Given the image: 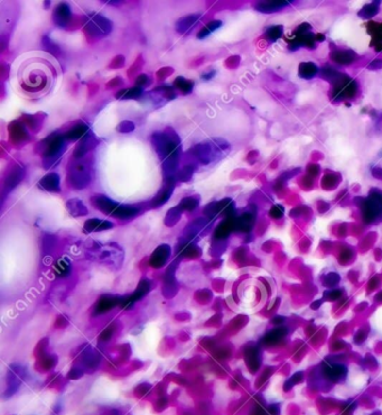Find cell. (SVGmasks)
<instances>
[{"label":"cell","mask_w":382,"mask_h":415,"mask_svg":"<svg viewBox=\"0 0 382 415\" xmlns=\"http://www.w3.org/2000/svg\"><path fill=\"white\" fill-rule=\"evenodd\" d=\"M151 144L163 162L164 178H175L181 157V140L172 128L151 135Z\"/></svg>","instance_id":"1"},{"label":"cell","mask_w":382,"mask_h":415,"mask_svg":"<svg viewBox=\"0 0 382 415\" xmlns=\"http://www.w3.org/2000/svg\"><path fill=\"white\" fill-rule=\"evenodd\" d=\"M229 149H230V145L227 141L221 138H216V139L203 141V143L195 145L191 152L199 163L207 165V164L219 161L220 158L225 156Z\"/></svg>","instance_id":"2"},{"label":"cell","mask_w":382,"mask_h":415,"mask_svg":"<svg viewBox=\"0 0 382 415\" xmlns=\"http://www.w3.org/2000/svg\"><path fill=\"white\" fill-rule=\"evenodd\" d=\"M41 144H43L42 157L43 165L45 169H50L53 165H56L65 148H66V139H65L64 135H59L57 133L52 134Z\"/></svg>","instance_id":"3"},{"label":"cell","mask_w":382,"mask_h":415,"mask_svg":"<svg viewBox=\"0 0 382 415\" xmlns=\"http://www.w3.org/2000/svg\"><path fill=\"white\" fill-rule=\"evenodd\" d=\"M83 27L86 34L94 38H102L112 31V23L99 14L91 13L83 17Z\"/></svg>","instance_id":"4"},{"label":"cell","mask_w":382,"mask_h":415,"mask_svg":"<svg viewBox=\"0 0 382 415\" xmlns=\"http://www.w3.org/2000/svg\"><path fill=\"white\" fill-rule=\"evenodd\" d=\"M362 218L366 224L382 221V192L373 190L363 200L361 205Z\"/></svg>","instance_id":"5"},{"label":"cell","mask_w":382,"mask_h":415,"mask_svg":"<svg viewBox=\"0 0 382 415\" xmlns=\"http://www.w3.org/2000/svg\"><path fill=\"white\" fill-rule=\"evenodd\" d=\"M79 162L72 163L68 167L67 180L74 189L82 190L88 187L91 181V173L89 163L84 159H76Z\"/></svg>","instance_id":"6"},{"label":"cell","mask_w":382,"mask_h":415,"mask_svg":"<svg viewBox=\"0 0 382 415\" xmlns=\"http://www.w3.org/2000/svg\"><path fill=\"white\" fill-rule=\"evenodd\" d=\"M333 86V101H340L353 98L358 92V83L350 76L341 73L335 81L332 82Z\"/></svg>","instance_id":"7"},{"label":"cell","mask_w":382,"mask_h":415,"mask_svg":"<svg viewBox=\"0 0 382 415\" xmlns=\"http://www.w3.org/2000/svg\"><path fill=\"white\" fill-rule=\"evenodd\" d=\"M72 17L71 7L65 2H61L56 6L53 13V21L56 26L61 28H66Z\"/></svg>","instance_id":"8"},{"label":"cell","mask_w":382,"mask_h":415,"mask_svg":"<svg viewBox=\"0 0 382 415\" xmlns=\"http://www.w3.org/2000/svg\"><path fill=\"white\" fill-rule=\"evenodd\" d=\"M9 135L10 139L15 145H21L30 140V135H28L26 127L19 121H13L9 125Z\"/></svg>","instance_id":"9"},{"label":"cell","mask_w":382,"mask_h":415,"mask_svg":"<svg viewBox=\"0 0 382 415\" xmlns=\"http://www.w3.org/2000/svg\"><path fill=\"white\" fill-rule=\"evenodd\" d=\"M97 144H98V140L96 139V137L93 136L92 133L89 132L84 137L82 138L81 141L78 144V146L75 147L74 153H73L74 159H82L90 149L96 147Z\"/></svg>","instance_id":"10"},{"label":"cell","mask_w":382,"mask_h":415,"mask_svg":"<svg viewBox=\"0 0 382 415\" xmlns=\"http://www.w3.org/2000/svg\"><path fill=\"white\" fill-rule=\"evenodd\" d=\"M175 188V178H165L164 181V185L161 189V191L158 192V194L155 196V199L152 200L151 205L152 207H159L163 206L164 203L168 201L170 195L173 194V190Z\"/></svg>","instance_id":"11"},{"label":"cell","mask_w":382,"mask_h":415,"mask_svg":"<svg viewBox=\"0 0 382 415\" xmlns=\"http://www.w3.org/2000/svg\"><path fill=\"white\" fill-rule=\"evenodd\" d=\"M91 202H92V205L96 207L98 210H100L101 212H103L104 214H110V216L114 213L116 208L119 206V203L115 202L114 200H111L110 198L102 194L94 195L93 198L91 199Z\"/></svg>","instance_id":"12"},{"label":"cell","mask_w":382,"mask_h":415,"mask_svg":"<svg viewBox=\"0 0 382 415\" xmlns=\"http://www.w3.org/2000/svg\"><path fill=\"white\" fill-rule=\"evenodd\" d=\"M201 18V14H192V15H187L180 18V19L176 21V31L180 33V34H187V33H190L193 28L199 23Z\"/></svg>","instance_id":"13"},{"label":"cell","mask_w":382,"mask_h":415,"mask_svg":"<svg viewBox=\"0 0 382 415\" xmlns=\"http://www.w3.org/2000/svg\"><path fill=\"white\" fill-rule=\"evenodd\" d=\"M294 1L290 0H271V1H259L254 6L258 12L264 13V14H270V13H276L278 10L285 8L290 3Z\"/></svg>","instance_id":"14"},{"label":"cell","mask_w":382,"mask_h":415,"mask_svg":"<svg viewBox=\"0 0 382 415\" xmlns=\"http://www.w3.org/2000/svg\"><path fill=\"white\" fill-rule=\"evenodd\" d=\"M25 174H26L25 173V169L20 165H15L12 167V170L7 174V177L5 180V190L10 191L13 190L14 188H16L17 185L23 181Z\"/></svg>","instance_id":"15"},{"label":"cell","mask_w":382,"mask_h":415,"mask_svg":"<svg viewBox=\"0 0 382 415\" xmlns=\"http://www.w3.org/2000/svg\"><path fill=\"white\" fill-rule=\"evenodd\" d=\"M315 42H316V35H314L311 32L306 33V34L295 35L294 38L292 39V43L289 44V50L296 51L299 49V47H303V46H306L308 49H314Z\"/></svg>","instance_id":"16"},{"label":"cell","mask_w":382,"mask_h":415,"mask_svg":"<svg viewBox=\"0 0 382 415\" xmlns=\"http://www.w3.org/2000/svg\"><path fill=\"white\" fill-rule=\"evenodd\" d=\"M61 178L57 173H49L47 175L41 178L38 182V188L47 192H60L61 191Z\"/></svg>","instance_id":"17"},{"label":"cell","mask_w":382,"mask_h":415,"mask_svg":"<svg viewBox=\"0 0 382 415\" xmlns=\"http://www.w3.org/2000/svg\"><path fill=\"white\" fill-rule=\"evenodd\" d=\"M170 255V247L168 245H161L152 253L150 257V265L152 267H162L168 259Z\"/></svg>","instance_id":"18"},{"label":"cell","mask_w":382,"mask_h":415,"mask_svg":"<svg viewBox=\"0 0 382 415\" xmlns=\"http://www.w3.org/2000/svg\"><path fill=\"white\" fill-rule=\"evenodd\" d=\"M149 287H150V286H149L148 281H146V279H143V281L140 282L139 286L137 287L136 292H134L133 294V295H130V296H128L127 298H122L121 304H120V305H121V307L123 309L132 307V305L134 303V302H137L138 300H139V298H141L143 296L146 295V294L148 293V291H149Z\"/></svg>","instance_id":"19"},{"label":"cell","mask_w":382,"mask_h":415,"mask_svg":"<svg viewBox=\"0 0 382 415\" xmlns=\"http://www.w3.org/2000/svg\"><path fill=\"white\" fill-rule=\"evenodd\" d=\"M114 227V224L107 220H100L94 218V219H90L84 224V228L83 231L85 234H90V232H97V231H103V230H109Z\"/></svg>","instance_id":"20"},{"label":"cell","mask_w":382,"mask_h":415,"mask_svg":"<svg viewBox=\"0 0 382 415\" xmlns=\"http://www.w3.org/2000/svg\"><path fill=\"white\" fill-rule=\"evenodd\" d=\"M254 224V214L251 212H245L242 216L235 218L234 220V230L248 232L253 227Z\"/></svg>","instance_id":"21"},{"label":"cell","mask_w":382,"mask_h":415,"mask_svg":"<svg viewBox=\"0 0 382 415\" xmlns=\"http://www.w3.org/2000/svg\"><path fill=\"white\" fill-rule=\"evenodd\" d=\"M331 59L337 64L348 65L353 63L356 60V54L350 50L334 51V52L331 53Z\"/></svg>","instance_id":"22"},{"label":"cell","mask_w":382,"mask_h":415,"mask_svg":"<svg viewBox=\"0 0 382 415\" xmlns=\"http://www.w3.org/2000/svg\"><path fill=\"white\" fill-rule=\"evenodd\" d=\"M138 213H139V209L137 207L130 205H119L116 208V210L111 216L119 218V219H129V218L136 217Z\"/></svg>","instance_id":"23"},{"label":"cell","mask_w":382,"mask_h":415,"mask_svg":"<svg viewBox=\"0 0 382 415\" xmlns=\"http://www.w3.org/2000/svg\"><path fill=\"white\" fill-rule=\"evenodd\" d=\"M234 217L227 218V220L222 221V223L217 225L214 232V237L216 239H224L227 238L232 230H234Z\"/></svg>","instance_id":"24"},{"label":"cell","mask_w":382,"mask_h":415,"mask_svg":"<svg viewBox=\"0 0 382 415\" xmlns=\"http://www.w3.org/2000/svg\"><path fill=\"white\" fill-rule=\"evenodd\" d=\"M318 72L319 70L317 65L313 63V62H303V63L299 64V68H298V75L306 80L315 78L318 74Z\"/></svg>","instance_id":"25"},{"label":"cell","mask_w":382,"mask_h":415,"mask_svg":"<svg viewBox=\"0 0 382 415\" xmlns=\"http://www.w3.org/2000/svg\"><path fill=\"white\" fill-rule=\"evenodd\" d=\"M118 300H119L118 297H114V296H110V295L102 296L99 301H98L97 307H96V313L97 314H101V313H104V312L110 310V309L114 308L117 303L121 304L122 298L120 301H118Z\"/></svg>","instance_id":"26"},{"label":"cell","mask_w":382,"mask_h":415,"mask_svg":"<svg viewBox=\"0 0 382 415\" xmlns=\"http://www.w3.org/2000/svg\"><path fill=\"white\" fill-rule=\"evenodd\" d=\"M89 133V126L85 123H79L73 128L68 130V132L64 135L65 139L70 141H75L78 139H82L86 134Z\"/></svg>","instance_id":"27"},{"label":"cell","mask_w":382,"mask_h":415,"mask_svg":"<svg viewBox=\"0 0 382 415\" xmlns=\"http://www.w3.org/2000/svg\"><path fill=\"white\" fill-rule=\"evenodd\" d=\"M66 208L71 216L73 217H81V216H85V214H88V209H86V207L84 205H83L81 200L79 199L68 200L66 203Z\"/></svg>","instance_id":"28"},{"label":"cell","mask_w":382,"mask_h":415,"mask_svg":"<svg viewBox=\"0 0 382 415\" xmlns=\"http://www.w3.org/2000/svg\"><path fill=\"white\" fill-rule=\"evenodd\" d=\"M144 90L140 86H133V88L120 90L116 93V99L118 100H130V99H139L143 96Z\"/></svg>","instance_id":"29"},{"label":"cell","mask_w":382,"mask_h":415,"mask_svg":"<svg viewBox=\"0 0 382 415\" xmlns=\"http://www.w3.org/2000/svg\"><path fill=\"white\" fill-rule=\"evenodd\" d=\"M325 374L330 380L337 381L343 380L345 377V375H347V368L341 365H330V363H327Z\"/></svg>","instance_id":"30"},{"label":"cell","mask_w":382,"mask_h":415,"mask_svg":"<svg viewBox=\"0 0 382 415\" xmlns=\"http://www.w3.org/2000/svg\"><path fill=\"white\" fill-rule=\"evenodd\" d=\"M381 1H373L372 3L365 5L363 8L359 12V17L363 18V19H370L377 15L379 13V7H380Z\"/></svg>","instance_id":"31"},{"label":"cell","mask_w":382,"mask_h":415,"mask_svg":"<svg viewBox=\"0 0 382 415\" xmlns=\"http://www.w3.org/2000/svg\"><path fill=\"white\" fill-rule=\"evenodd\" d=\"M174 86H175L178 90L182 91L183 94H190L192 93L193 88H194V82H193L192 80L183 78V76H177L175 81H174Z\"/></svg>","instance_id":"32"},{"label":"cell","mask_w":382,"mask_h":415,"mask_svg":"<svg viewBox=\"0 0 382 415\" xmlns=\"http://www.w3.org/2000/svg\"><path fill=\"white\" fill-rule=\"evenodd\" d=\"M367 30L369 33L372 35V44L376 46L378 44H382V24H377L373 21H370L367 24Z\"/></svg>","instance_id":"33"},{"label":"cell","mask_w":382,"mask_h":415,"mask_svg":"<svg viewBox=\"0 0 382 415\" xmlns=\"http://www.w3.org/2000/svg\"><path fill=\"white\" fill-rule=\"evenodd\" d=\"M222 25H223V23H222L221 20H212V21H211V23L207 24L206 26L203 27L202 30L199 32L198 38L199 39L206 38L207 36H209L210 34H212L213 32H216V30H219V28L222 26Z\"/></svg>","instance_id":"34"},{"label":"cell","mask_w":382,"mask_h":415,"mask_svg":"<svg viewBox=\"0 0 382 415\" xmlns=\"http://www.w3.org/2000/svg\"><path fill=\"white\" fill-rule=\"evenodd\" d=\"M195 169H196L195 165H193V164H187V165L182 167V169L178 171L176 178L181 182H188L192 178L193 174H194Z\"/></svg>","instance_id":"35"},{"label":"cell","mask_w":382,"mask_h":415,"mask_svg":"<svg viewBox=\"0 0 382 415\" xmlns=\"http://www.w3.org/2000/svg\"><path fill=\"white\" fill-rule=\"evenodd\" d=\"M282 31H283V28H282V26H280V25L270 26V27L267 28V31H266V37H267L268 41L276 42V41H278L280 37H282Z\"/></svg>","instance_id":"36"},{"label":"cell","mask_w":382,"mask_h":415,"mask_svg":"<svg viewBox=\"0 0 382 415\" xmlns=\"http://www.w3.org/2000/svg\"><path fill=\"white\" fill-rule=\"evenodd\" d=\"M199 196H188V198H184L182 200L178 206H180L182 211H193L199 206Z\"/></svg>","instance_id":"37"},{"label":"cell","mask_w":382,"mask_h":415,"mask_svg":"<svg viewBox=\"0 0 382 415\" xmlns=\"http://www.w3.org/2000/svg\"><path fill=\"white\" fill-rule=\"evenodd\" d=\"M181 212H182V209L180 208V206H177L175 208H173V209H170L168 211V213H167V216H166L165 224L167 225H169V227H172V225H175L177 221L180 220Z\"/></svg>","instance_id":"38"},{"label":"cell","mask_w":382,"mask_h":415,"mask_svg":"<svg viewBox=\"0 0 382 415\" xmlns=\"http://www.w3.org/2000/svg\"><path fill=\"white\" fill-rule=\"evenodd\" d=\"M341 74V72L336 71L335 69L331 68V67H324L321 70V75L324 80H326V81L329 82H334L337 79V76Z\"/></svg>","instance_id":"39"},{"label":"cell","mask_w":382,"mask_h":415,"mask_svg":"<svg viewBox=\"0 0 382 415\" xmlns=\"http://www.w3.org/2000/svg\"><path fill=\"white\" fill-rule=\"evenodd\" d=\"M152 92L159 93L164 98H166V100H173L176 98V94H175V92H174V89L172 88V86H158V88L152 90Z\"/></svg>","instance_id":"40"},{"label":"cell","mask_w":382,"mask_h":415,"mask_svg":"<svg viewBox=\"0 0 382 415\" xmlns=\"http://www.w3.org/2000/svg\"><path fill=\"white\" fill-rule=\"evenodd\" d=\"M55 271L57 273V275H60V276L68 275V273H70V271H71L70 261H68L67 259H65V258H62V259L57 261V264L55 266Z\"/></svg>","instance_id":"41"},{"label":"cell","mask_w":382,"mask_h":415,"mask_svg":"<svg viewBox=\"0 0 382 415\" xmlns=\"http://www.w3.org/2000/svg\"><path fill=\"white\" fill-rule=\"evenodd\" d=\"M43 46H44L45 51H47V52L50 54H53V55H60L61 53L60 47L56 44H54V43L50 41V38L47 37V36H44V37H43Z\"/></svg>","instance_id":"42"},{"label":"cell","mask_w":382,"mask_h":415,"mask_svg":"<svg viewBox=\"0 0 382 415\" xmlns=\"http://www.w3.org/2000/svg\"><path fill=\"white\" fill-rule=\"evenodd\" d=\"M134 128H136V126H134V123L133 121H130V120H123V121L120 122L117 126L118 132L122 134L132 133L133 130H134Z\"/></svg>","instance_id":"43"},{"label":"cell","mask_w":382,"mask_h":415,"mask_svg":"<svg viewBox=\"0 0 382 415\" xmlns=\"http://www.w3.org/2000/svg\"><path fill=\"white\" fill-rule=\"evenodd\" d=\"M283 214V208L282 206H274L271 208L270 210V216L272 218H276V219H278Z\"/></svg>","instance_id":"44"},{"label":"cell","mask_w":382,"mask_h":415,"mask_svg":"<svg viewBox=\"0 0 382 415\" xmlns=\"http://www.w3.org/2000/svg\"><path fill=\"white\" fill-rule=\"evenodd\" d=\"M149 82H150V80H149V78H148V75H146V74H140L139 76H138L137 78V80H136V85H137V86H148L149 85Z\"/></svg>","instance_id":"45"},{"label":"cell","mask_w":382,"mask_h":415,"mask_svg":"<svg viewBox=\"0 0 382 415\" xmlns=\"http://www.w3.org/2000/svg\"><path fill=\"white\" fill-rule=\"evenodd\" d=\"M311 28H312L311 25H308V24H306V23H304V24H301L300 26H298V27L296 28V31H295L294 35L306 34V33H309V31H311Z\"/></svg>","instance_id":"46"},{"label":"cell","mask_w":382,"mask_h":415,"mask_svg":"<svg viewBox=\"0 0 382 415\" xmlns=\"http://www.w3.org/2000/svg\"><path fill=\"white\" fill-rule=\"evenodd\" d=\"M123 63H125V59H123V56H117L116 59L112 61V63L110 65V68H121L123 67Z\"/></svg>","instance_id":"47"},{"label":"cell","mask_w":382,"mask_h":415,"mask_svg":"<svg viewBox=\"0 0 382 415\" xmlns=\"http://www.w3.org/2000/svg\"><path fill=\"white\" fill-rule=\"evenodd\" d=\"M382 69V60H374L369 64V70H379Z\"/></svg>","instance_id":"48"},{"label":"cell","mask_w":382,"mask_h":415,"mask_svg":"<svg viewBox=\"0 0 382 415\" xmlns=\"http://www.w3.org/2000/svg\"><path fill=\"white\" fill-rule=\"evenodd\" d=\"M216 71H211V72H209V73H204V74H203L202 75V79L203 80H206V81H209V80L214 78V76H216Z\"/></svg>","instance_id":"49"},{"label":"cell","mask_w":382,"mask_h":415,"mask_svg":"<svg viewBox=\"0 0 382 415\" xmlns=\"http://www.w3.org/2000/svg\"><path fill=\"white\" fill-rule=\"evenodd\" d=\"M105 3H108V5H114V6H118L120 5V2L121 1H103Z\"/></svg>","instance_id":"50"},{"label":"cell","mask_w":382,"mask_h":415,"mask_svg":"<svg viewBox=\"0 0 382 415\" xmlns=\"http://www.w3.org/2000/svg\"><path fill=\"white\" fill-rule=\"evenodd\" d=\"M316 41H318V42H323V41H324V35H321V34L316 35Z\"/></svg>","instance_id":"51"}]
</instances>
